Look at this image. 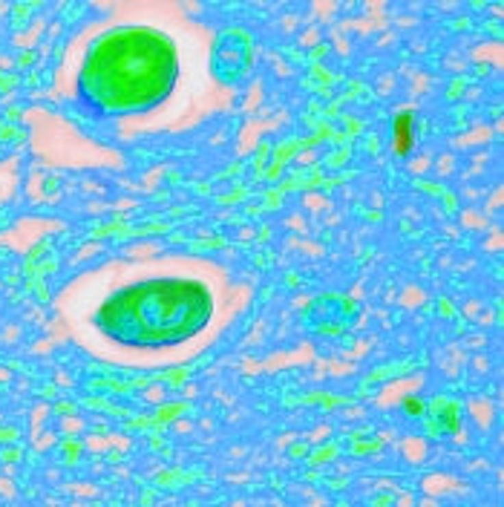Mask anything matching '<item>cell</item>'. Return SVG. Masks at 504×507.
I'll return each mask as SVG.
<instances>
[{
  "label": "cell",
  "instance_id": "3",
  "mask_svg": "<svg viewBox=\"0 0 504 507\" xmlns=\"http://www.w3.org/2000/svg\"><path fill=\"white\" fill-rule=\"evenodd\" d=\"M392 147H395V153H401V156H407V153H412L415 147V116L407 110L401 112V116L395 119V124H392Z\"/></svg>",
  "mask_w": 504,
  "mask_h": 507
},
{
  "label": "cell",
  "instance_id": "4",
  "mask_svg": "<svg viewBox=\"0 0 504 507\" xmlns=\"http://www.w3.org/2000/svg\"><path fill=\"white\" fill-rule=\"evenodd\" d=\"M407 412H412V415H415V412H421V404H418L415 398H407Z\"/></svg>",
  "mask_w": 504,
  "mask_h": 507
},
{
  "label": "cell",
  "instance_id": "1",
  "mask_svg": "<svg viewBox=\"0 0 504 507\" xmlns=\"http://www.w3.org/2000/svg\"><path fill=\"white\" fill-rule=\"evenodd\" d=\"M176 49L162 32L124 26L98 38L78 75L84 107L98 116L150 110L173 90Z\"/></svg>",
  "mask_w": 504,
  "mask_h": 507
},
{
  "label": "cell",
  "instance_id": "2",
  "mask_svg": "<svg viewBox=\"0 0 504 507\" xmlns=\"http://www.w3.org/2000/svg\"><path fill=\"white\" fill-rule=\"evenodd\" d=\"M211 291L193 280H144L110 297L95 323L124 346H173L211 320Z\"/></svg>",
  "mask_w": 504,
  "mask_h": 507
}]
</instances>
